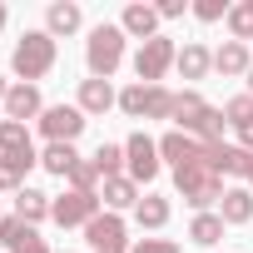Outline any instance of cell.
Instances as JSON below:
<instances>
[{"label": "cell", "instance_id": "cell-10", "mask_svg": "<svg viewBox=\"0 0 253 253\" xmlns=\"http://www.w3.org/2000/svg\"><path fill=\"white\" fill-rule=\"evenodd\" d=\"M209 109H213V104H204V94H199V89L174 94V129H184V134H194V139H199L204 119H209Z\"/></svg>", "mask_w": 253, "mask_h": 253}, {"label": "cell", "instance_id": "cell-36", "mask_svg": "<svg viewBox=\"0 0 253 253\" xmlns=\"http://www.w3.org/2000/svg\"><path fill=\"white\" fill-rule=\"evenodd\" d=\"M5 94H10V80H5V75H0V104H5Z\"/></svg>", "mask_w": 253, "mask_h": 253}, {"label": "cell", "instance_id": "cell-37", "mask_svg": "<svg viewBox=\"0 0 253 253\" xmlns=\"http://www.w3.org/2000/svg\"><path fill=\"white\" fill-rule=\"evenodd\" d=\"M243 184H248V189H253V164H248V174H243Z\"/></svg>", "mask_w": 253, "mask_h": 253}, {"label": "cell", "instance_id": "cell-23", "mask_svg": "<svg viewBox=\"0 0 253 253\" xmlns=\"http://www.w3.org/2000/svg\"><path fill=\"white\" fill-rule=\"evenodd\" d=\"M134 223H139V228H149V233H154V228H164V223H169V199L144 194V199H139V209H134Z\"/></svg>", "mask_w": 253, "mask_h": 253}, {"label": "cell", "instance_id": "cell-8", "mask_svg": "<svg viewBox=\"0 0 253 253\" xmlns=\"http://www.w3.org/2000/svg\"><path fill=\"white\" fill-rule=\"evenodd\" d=\"M50 218H55L60 228H89V223L99 218V194L70 189V194H60V199L50 204Z\"/></svg>", "mask_w": 253, "mask_h": 253}, {"label": "cell", "instance_id": "cell-19", "mask_svg": "<svg viewBox=\"0 0 253 253\" xmlns=\"http://www.w3.org/2000/svg\"><path fill=\"white\" fill-rule=\"evenodd\" d=\"M174 70H179L184 80H204V75L213 70V50H209V45H199V40H189V45L179 50V60H174Z\"/></svg>", "mask_w": 253, "mask_h": 253}, {"label": "cell", "instance_id": "cell-17", "mask_svg": "<svg viewBox=\"0 0 253 253\" xmlns=\"http://www.w3.org/2000/svg\"><path fill=\"white\" fill-rule=\"evenodd\" d=\"M218 218H223V223H248V218H253V189H248V184L223 189V199H218Z\"/></svg>", "mask_w": 253, "mask_h": 253}, {"label": "cell", "instance_id": "cell-18", "mask_svg": "<svg viewBox=\"0 0 253 253\" xmlns=\"http://www.w3.org/2000/svg\"><path fill=\"white\" fill-rule=\"evenodd\" d=\"M25 154H35L30 129L15 124V119H0V159H25Z\"/></svg>", "mask_w": 253, "mask_h": 253}, {"label": "cell", "instance_id": "cell-26", "mask_svg": "<svg viewBox=\"0 0 253 253\" xmlns=\"http://www.w3.org/2000/svg\"><path fill=\"white\" fill-rule=\"evenodd\" d=\"M94 169H99V179H119V169H124V144H99V149H94Z\"/></svg>", "mask_w": 253, "mask_h": 253}, {"label": "cell", "instance_id": "cell-28", "mask_svg": "<svg viewBox=\"0 0 253 253\" xmlns=\"http://www.w3.org/2000/svg\"><path fill=\"white\" fill-rule=\"evenodd\" d=\"M70 184H75L80 194H99V184H104V179H99V169H94V159H80V164L70 169Z\"/></svg>", "mask_w": 253, "mask_h": 253}, {"label": "cell", "instance_id": "cell-2", "mask_svg": "<svg viewBox=\"0 0 253 253\" xmlns=\"http://www.w3.org/2000/svg\"><path fill=\"white\" fill-rule=\"evenodd\" d=\"M124 40H129V35H124L119 25H109V20L89 30V40H84V65H89L94 80H109V75L124 65Z\"/></svg>", "mask_w": 253, "mask_h": 253}, {"label": "cell", "instance_id": "cell-38", "mask_svg": "<svg viewBox=\"0 0 253 253\" xmlns=\"http://www.w3.org/2000/svg\"><path fill=\"white\" fill-rule=\"evenodd\" d=\"M0 30H5V5H0Z\"/></svg>", "mask_w": 253, "mask_h": 253}, {"label": "cell", "instance_id": "cell-21", "mask_svg": "<svg viewBox=\"0 0 253 253\" xmlns=\"http://www.w3.org/2000/svg\"><path fill=\"white\" fill-rule=\"evenodd\" d=\"M50 204H55V199H50V194H40V189H30V184L15 194V213H20L30 228H35L40 218H50Z\"/></svg>", "mask_w": 253, "mask_h": 253}, {"label": "cell", "instance_id": "cell-29", "mask_svg": "<svg viewBox=\"0 0 253 253\" xmlns=\"http://www.w3.org/2000/svg\"><path fill=\"white\" fill-rule=\"evenodd\" d=\"M228 0H194V20H204V25H213V20H228Z\"/></svg>", "mask_w": 253, "mask_h": 253}, {"label": "cell", "instance_id": "cell-9", "mask_svg": "<svg viewBox=\"0 0 253 253\" xmlns=\"http://www.w3.org/2000/svg\"><path fill=\"white\" fill-rule=\"evenodd\" d=\"M84 238H89L94 253H124V248H129V233H124V218L119 213H99L84 228Z\"/></svg>", "mask_w": 253, "mask_h": 253}, {"label": "cell", "instance_id": "cell-6", "mask_svg": "<svg viewBox=\"0 0 253 253\" xmlns=\"http://www.w3.org/2000/svg\"><path fill=\"white\" fill-rule=\"evenodd\" d=\"M174 60H179V45H174L169 35L144 40V45H139V55H134V75H139V84H159V80L174 70Z\"/></svg>", "mask_w": 253, "mask_h": 253}, {"label": "cell", "instance_id": "cell-27", "mask_svg": "<svg viewBox=\"0 0 253 253\" xmlns=\"http://www.w3.org/2000/svg\"><path fill=\"white\" fill-rule=\"evenodd\" d=\"M223 119L233 124V129H248V124H253V94H233L223 104Z\"/></svg>", "mask_w": 253, "mask_h": 253}, {"label": "cell", "instance_id": "cell-16", "mask_svg": "<svg viewBox=\"0 0 253 253\" xmlns=\"http://www.w3.org/2000/svg\"><path fill=\"white\" fill-rule=\"evenodd\" d=\"M159 159H169L174 169H184V164H194V159H199V139H194V134H184V129H169V134L159 139Z\"/></svg>", "mask_w": 253, "mask_h": 253}, {"label": "cell", "instance_id": "cell-13", "mask_svg": "<svg viewBox=\"0 0 253 253\" xmlns=\"http://www.w3.org/2000/svg\"><path fill=\"white\" fill-rule=\"evenodd\" d=\"M119 30H124V35H134L139 45H144V40H154V35H159V5H124Z\"/></svg>", "mask_w": 253, "mask_h": 253}, {"label": "cell", "instance_id": "cell-35", "mask_svg": "<svg viewBox=\"0 0 253 253\" xmlns=\"http://www.w3.org/2000/svg\"><path fill=\"white\" fill-rule=\"evenodd\" d=\"M238 144H243V149L253 154V124H248V129H238Z\"/></svg>", "mask_w": 253, "mask_h": 253}, {"label": "cell", "instance_id": "cell-4", "mask_svg": "<svg viewBox=\"0 0 253 253\" xmlns=\"http://www.w3.org/2000/svg\"><path fill=\"white\" fill-rule=\"evenodd\" d=\"M119 109L129 114V119H174V94L164 84H129V89H119Z\"/></svg>", "mask_w": 253, "mask_h": 253}, {"label": "cell", "instance_id": "cell-3", "mask_svg": "<svg viewBox=\"0 0 253 253\" xmlns=\"http://www.w3.org/2000/svg\"><path fill=\"white\" fill-rule=\"evenodd\" d=\"M174 189H179V199H184L189 209H199V213H209V204L223 199V179H218L213 169H204V164L174 169Z\"/></svg>", "mask_w": 253, "mask_h": 253}, {"label": "cell", "instance_id": "cell-34", "mask_svg": "<svg viewBox=\"0 0 253 253\" xmlns=\"http://www.w3.org/2000/svg\"><path fill=\"white\" fill-rule=\"evenodd\" d=\"M184 10H194L189 0H159V20H179Z\"/></svg>", "mask_w": 253, "mask_h": 253}, {"label": "cell", "instance_id": "cell-40", "mask_svg": "<svg viewBox=\"0 0 253 253\" xmlns=\"http://www.w3.org/2000/svg\"><path fill=\"white\" fill-rule=\"evenodd\" d=\"M0 119H5V114H0Z\"/></svg>", "mask_w": 253, "mask_h": 253}, {"label": "cell", "instance_id": "cell-33", "mask_svg": "<svg viewBox=\"0 0 253 253\" xmlns=\"http://www.w3.org/2000/svg\"><path fill=\"white\" fill-rule=\"evenodd\" d=\"M134 253H184V248H179L174 238H139Z\"/></svg>", "mask_w": 253, "mask_h": 253}, {"label": "cell", "instance_id": "cell-1", "mask_svg": "<svg viewBox=\"0 0 253 253\" xmlns=\"http://www.w3.org/2000/svg\"><path fill=\"white\" fill-rule=\"evenodd\" d=\"M55 60H60V40H55L50 30H25V35L15 40V50H10V70L20 75V84L45 80V75L55 70Z\"/></svg>", "mask_w": 253, "mask_h": 253}, {"label": "cell", "instance_id": "cell-30", "mask_svg": "<svg viewBox=\"0 0 253 253\" xmlns=\"http://www.w3.org/2000/svg\"><path fill=\"white\" fill-rule=\"evenodd\" d=\"M25 228H30V223H25L20 213H5V218H0V243H5V248H15Z\"/></svg>", "mask_w": 253, "mask_h": 253}, {"label": "cell", "instance_id": "cell-20", "mask_svg": "<svg viewBox=\"0 0 253 253\" xmlns=\"http://www.w3.org/2000/svg\"><path fill=\"white\" fill-rule=\"evenodd\" d=\"M80 20H84V15H80L75 0H55V5L45 10V30H50L55 40H60V35H75V30H80Z\"/></svg>", "mask_w": 253, "mask_h": 253}, {"label": "cell", "instance_id": "cell-11", "mask_svg": "<svg viewBox=\"0 0 253 253\" xmlns=\"http://www.w3.org/2000/svg\"><path fill=\"white\" fill-rule=\"evenodd\" d=\"M45 114V99H40V84H10V94H5V119H15V124H25V119H40Z\"/></svg>", "mask_w": 253, "mask_h": 253}, {"label": "cell", "instance_id": "cell-14", "mask_svg": "<svg viewBox=\"0 0 253 253\" xmlns=\"http://www.w3.org/2000/svg\"><path fill=\"white\" fill-rule=\"evenodd\" d=\"M213 70H218L223 80H238V75H248V70H253V55H248V45H238V40H223V45L213 50Z\"/></svg>", "mask_w": 253, "mask_h": 253}, {"label": "cell", "instance_id": "cell-31", "mask_svg": "<svg viewBox=\"0 0 253 253\" xmlns=\"http://www.w3.org/2000/svg\"><path fill=\"white\" fill-rule=\"evenodd\" d=\"M20 189H25V174L10 159H0V194H20Z\"/></svg>", "mask_w": 253, "mask_h": 253}, {"label": "cell", "instance_id": "cell-32", "mask_svg": "<svg viewBox=\"0 0 253 253\" xmlns=\"http://www.w3.org/2000/svg\"><path fill=\"white\" fill-rule=\"evenodd\" d=\"M10 253H50V243H45L35 228H25V233H20V243H15Z\"/></svg>", "mask_w": 253, "mask_h": 253}, {"label": "cell", "instance_id": "cell-7", "mask_svg": "<svg viewBox=\"0 0 253 253\" xmlns=\"http://www.w3.org/2000/svg\"><path fill=\"white\" fill-rule=\"evenodd\" d=\"M124 169L134 184H154L159 179V139H149L144 129H134L124 139Z\"/></svg>", "mask_w": 253, "mask_h": 253}, {"label": "cell", "instance_id": "cell-39", "mask_svg": "<svg viewBox=\"0 0 253 253\" xmlns=\"http://www.w3.org/2000/svg\"><path fill=\"white\" fill-rule=\"evenodd\" d=\"M248 94H253V70H248Z\"/></svg>", "mask_w": 253, "mask_h": 253}, {"label": "cell", "instance_id": "cell-5", "mask_svg": "<svg viewBox=\"0 0 253 253\" xmlns=\"http://www.w3.org/2000/svg\"><path fill=\"white\" fill-rule=\"evenodd\" d=\"M35 124H40V134H45L50 144H75V139L84 134L89 114H84L80 104H45V114H40Z\"/></svg>", "mask_w": 253, "mask_h": 253}, {"label": "cell", "instance_id": "cell-25", "mask_svg": "<svg viewBox=\"0 0 253 253\" xmlns=\"http://www.w3.org/2000/svg\"><path fill=\"white\" fill-rule=\"evenodd\" d=\"M223 25H228V35H233L238 45H248V40H253V0H238Z\"/></svg>", "mask_w": 253, "mask_h": 253}, {"label": "cell", "instance_id": "cell-22", "mask_svg": "<svg viewBox=\"0 0 253 253\" xmlns=\"http://www.w3.org/2000/svg\"><path fill=\"white\" fill-rule=\"evenodd\" d=\"M80 164V154H75V144H45L40 149V169H50L55 179H70V169Z\"/></svg>", "mask_w": 253, "mask_h": 253}, {"label": "cell", "instance_id": "cell-24", "mask_svg": "<svg viewBox=\"0 0 253 253\" xmlns=\"http://www.w3.org/2000/svg\"><path fill=\"white\" fill-rule=\"evenodd\" d=\"M223 228H228V223H223L218 213H194V223H189V238H194L199 248H213V243L223 238Z\"/></svg>", "mask_w": 253, "mask_h": 253}, {"label": "cell", "instance_id": "cell-12", "mask_svg": "<svg viewBox=\"0 0 253 253\" xmlns=\"http://www.w3.org/2000/svg\"><path fill=\"white\" fill-rule=\"evenodd\" d=\"M139 184L129 179V174H119V179H104L99 184V204L109 209V213H119V209H139Z\"/></svg>", "mask_w": 253, "mask_h": 253}, {"label": "cell", "instance_id": "cell-15", "mask_svg": "<svg viewBox=\"0 0 253 253\" xmlns=\"http://www.w3.org/2000/svg\"><path fill=\"white\" fill-rule=\"evenodd\" d=\"M114 104H119V94H114L109 80H94V75L80 80V109H84V114H109Z\"/></svg>", "mask_w": 253, "mask_h": 253}]
</instances>
